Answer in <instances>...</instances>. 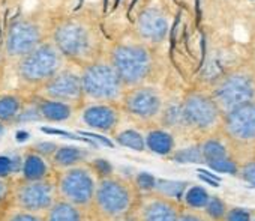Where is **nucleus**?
<instances>
[{"instance_id": "f257e3e1", "label": "nucleus", "mask_w": 255, "mask_h": 221, "mask_svg": "<svg viewBox=\"0 0 255 221\" xmlns=\"http://www.w3.org/2000/svg\"><path fill=\"white\" fill-rule=\"evenodd\" d=\"M137 190L126 179L110 176L99 179L95 190L93 208L105 220H117L131 214L137 205Z\"/></svg>"}, {"instance_id": "f03ea898", "label": "nucleus", "mask_w": 255, "mask_h": 221, "mask_svg": "<svg viewBox=\"0 0 255 221\" xmlns=\"http://www.w3.org/2000/svg\"><path fill=\"white\" fill-rule=\"evenodd\" d=\"M62 65L63 56L56 45L39 44L30 53L18 59L17 75L21 83L41 87L62 69Z\"/></svg>"}, {"instance_id": "7ed1b4c3", "label": "nucleus", "mask_w": 255, "mask_h": 221, "mask_svg": "<svg viewBox=\"0 0 255 221\" xmlns=\"http://www.w3.org/2000/svg\"><path fill=\"white\" fill-rule=\"evenodd\" d=\"M84 98L96 102H117L122 99L125 86L111 63L93 62L80 74Z\"/></svg>"}, {"instance_id": "20e7f679", "label": "nucleus", "mask_w": 255, "mask_h": 221, "mask_svg": "<svg viewBox=\"0 0 255 221\" xmlns=\"http://www.w3.org/2000/svg\"><path fill=\"white\" fill-rule=\"evenodd\" d=\"M111 66L125 87L140 86L152 71V56L141 45L122 44L111 53Z\"/></svg>"}, {"instance_id": "39448f33", "label": "nucleus", "mask_w": 255, "mask_h": 221, "mask_svg": "<svg viewBox=\"0 0 255 221\" xmlns=\"http://www.w3.org/2000/svg\"><path fill=\"white\" fill-rule=\"evenodd\" d=\"M54 181L57 199L69 202L80 209L92 206L98 182L89 166L80 164L66 169Z\"/></svg>"}, {"instance_id": "423d86ee", "label": "nucleus", "mask_w": 255, "mask_h": 221, "mask_svg": "<svg viewBox=\"0 0 255 221\" xmlns=\"http://www.w3.org/2000/svg\"><path fill=\"white\" fill-rule=\"evenodd\" d=\"M11 199L15 209L42 215L57 199L56 181L51 178L42 181L20 179L12 187Z\"/></svg>"}, {"instance_id": "0eeeda50", "label": "nucleus", "mask_w": 255, "mask_h": 221, "mask_svg": "<svg viewBox=\"0 0 255 221\" xmlns=\"http://www.w3.org/2000/svg\"><path fill=\"white\" fill-rule=\"evenodd\" d=\"M255 98V81L243 71L225 75L213 90V101L222 112H230L234 107L251 102Z\"/></svg>"}, {"instance_id": "6e6552de", "label": "nucleus", "mask_w": 255, "mask_h": 221, "mask_svg": "<svg viewBox=\"0 0 255 221\" xmlns=\"http://www.w3.org/2000/svg\"><path fill=\"white\" fill-rule=\"evenodd\" d=\"M56 48L71 60H83L92 51V36L86 26L78 21H66L54 33Z\"/></svg>"}, {"instance_id": "1a4fd4ad", "label": "nucleus", "mask_w": 255, "mask_h": 221, "mask_svg": "<svg viewBox=\"0 0 255 221\" xmlns=\"http://www.w3.org/2000/svg\"><path fill=\"white\" fill-rule=\"evenodd\" d=\"M122 105L125 112L138 121H152L162 110L159 93L152 87L135 86L122 95Z\"/></svg>"}, {"instance_id": "9d476101", "label": "nucleus", "mask_w": 255, "mask_h": 221, "mask_svg": "<svg viewBox=\"0 0 255 221\" xmlns=\"http://www.w3.org/2000/svg\"><path fill=\"white\" fill-rule=\"evenodd\" d=\"M185 125L197 130H210L219 121L221 110L213 98L203 93H191L182 104Z\"/></svg>"}, {"instance_id": "9b49d317", "label": "nucleus", "mask_w": 255, "mask_h": 221, "mask_svg": "<svg viewBox=\"0 0 255 221\" xmlns=\"http://www.w3.org/2000/svg\"><path fill=\"white\" fill-rule=\"evenodd\" d=\"M39 89L44 98L62 101L74 107L81 104L84 99L81 77L80 74L71 69H60L54 77H51Z\"/></svg>"}, {"instance_id": "f8f14e48", "label": "nucleus", "mask_w": 255, "mask_h": 221, "mask_svg": "<svg viewBox=\"0 0 255 221\" xmlns=\"http://www.w3.org/2000/svg\"><path fill=\"white\" fill-rule=\"evenodd\" d=\"M41 44V30L33 23L12 20L6 32L5 51L8 57L20 59Z\"/></svg>"}, {"instance_id": "ddd939ff", "label": "nucleus", "mask_w": 255, "mask_h": 221, "mask_svg": "<svg viewBox=\"0 0 255 221\" xmlns=\"http://www.w3.org/2000/svg\"><path fill=\"white\" fill-rule=\"evenodd\" d=\"M225 130L239 143L255 142V102L251 101L227 112Z\"/></svg>"}, {"instance_id": "4468645a", "label": "nucleus", "mask_w": 255, "mask_h": 221, "mask_svg": "<svg viewBox=\"0 0 255 221\" xmlns=\"http://www.w3.org/2000/svg\"><path fill=\"white\" fill-rule=\"evenodd\" d=\"M83 122L101 133H114L120 124V110L114 102H96L83 110Z\"/></svg>"}, {"instance_id": "2eb2a0df", "label": "nucleus", "mask_w": 255, "mask_h": 221, "mask_svg": "<svg viewBox=\"0 0 255 221\" xmlns=\"http://www.w3.org/2000/svg\"><path fill=\"white\" fill-rule=\"evenodd\" d=\"M179 209L173 199L152 196L138 202L137 221H177Z\"/></svg>"}, {"instance_id": "dca6fc26", "label": "nucleus", "mask_w": 255, "mask_h": 221, "mask_svg": "<svg viewBox=\"0 0 255 221\" xmlns=\"http://www.w3.org/2000/svg\"><path fill=\"white\" fill-rule=\"evenodd\" d=\"M138 30L143 38L152 42H161L168 33V21L158 9H144L138 15Z\"/></svg>"}, {"instance_id": "f3484780", "label": "nucleus", "mask_w": 255, "mask_h": 221, "mask_svg": "<svg viewBox=\"0 0 255 221\" xmlns=\"http://www.w3.org/2000/svg\"><path fill=\"white\" fill-rule=\"evenodd\" d=\"M38 107V112L41 119L48 121V122H65L72 118L74 115V105L56 101V99H48V98H38L35 102Z\"/></svg>"}, {"instance_id": "a211bd4d", "label": "nucleus", "mask_w": 255, "mask_h": 221, "mask_svg": "<svg viewBox=\"0 0 255 221\" xmlns=\"http://www.w3.org/2000/svg\"><path fill=\"white\" fill-rule=\"evenodd\" d=\"M21 173L23 179L26 181H42L51 178V166L47 163V158L38 155L36 152L30 151L24 155L21 163Z\"/></svg>"}, {"instance_id": "6ab92c4d", "label": "nucleus", "mask_w": 255, "mask_h": 221, "mask_svg": "<svg viewBox=\"0 0 255 221\" xmlns=\"http://www.w3.org/2000/svg\"><path fill=\"white\" fill-rule=\"evenodd\" d=\"M42 217L44 221H84L83 209L62 199H56Z\"/></svg>"}, {"instance_id": "aec40b11", "label": "nucleus", "mask_w": 255, "mask_h": 221, "mask_svg": "<svg viewBox=\"0 0 255 221\" xmlns=\"http://www.w3.org/2000/svg\"><path fill=\"white\" fill-rule=\"evenodd\" d=\"M87 151L77 146H59L51 157V164L57 169L66 170L80 166L87 158Z\"/></svg>"}, {"instance_id": "412c9836", "label": "nucleus", "mask_w": 255, "mask_h": 221, "mask_svg": "<svg viewBox=\"0 0 255 221\" xmlns=\"http://www.w3.org/2000/svg\"><path fill=\"white\" fill-rule=\"evenodd\" d=\"M24 104L17 93H0V124H14Z\"/></svg>"}, {"instance_id": "4be33fe9", "label": "nucleus", "mask_w": 255, "mask_h": 221, "mask_svg": "<svg viewBox=\"0 0 255 221\" xmlns=\"http://www.w3.org/2000/svg\"><path fill=\"white\" fill-rule=\"evenodd\" d=\"M146 148L156 155H170L174 149V139L164 130H152L146 136Z\"/></svg>"}, {"instance_id": "5701e85b", "label": "nucleus", "mask_w": 255, "mask_h": 221, "mask_svg": "<svg viewBox=\"0 0 255 221\" xmlns=\"http://www.w3.org/2000/svg\"><path fill=\"white\" fill-rule=\"evenodd\" d=\"M114 140L117 145L131 149V151H135V152H144L146 151V140H144L143 134L137 130H132V128L117 133Z\"/></svg>"}, {"instance_id": "b1692460", "label": "nucleus", "mask_w": 255, "mask_h": 221, "mask_svg": "<svg viewBox=\"0 0 255 221\" xmlns=\"http://www.w3.org/2000/svg\"><path fill=\"white\" fill-rule=\"evenodd\" d=\"M186 187L188 184L186 182H182V181H168V179H156V185H155V190L167 197V199H182L185 191H186Z\"/></svg>"}, {"instance_id": "393cba45", "label": "nucleus", "mask_w": 255, "mask_h": 221, "mask_svg": "<svg viewBox=\"0 0 255 221\" xmlns=\"http://www.w3.org/2000/svg\"><path fill=\"white\" fill-rule=\"evenodd\" d=\"M201 154H203L204 163H207V164L212 163V161L228 157L225 146L219 140H213V139H210V140H207V142H204L201 145Z\"/></svg>"}, {"instance_id": "a878e982", "label": "nucleus", "mask_w": 255, "mask_h": 221, "mask_svg": "<svg viewBox=\"0 0 255 221\" xmlns=\"http://www.w3.org/2000/svg\"><path fill=\"white\" fill-rule=\"evenodd\" d=\"M173 161L179 164H200L204 163L203 154H201V146H191L186 149L177 151L173 157Z\"/></svg>"}, {"instance_id": "bb28decb", "label": "nucleus", "mask_w": 255, "mask_h": 221, "mask_svg": "<svg viewBox=\"0 0 255 221\" xmlns=\"http://www.w3.org/2000/svg\"><path fill=\"white\" fill-rule=\"evenodd\" d=\"M183 197H185L186 205H189L191 208L200 209V208H204L206 206V203H207V200H209L210 196L207 194V191L203 187L194 185V187H191L189 190L185 191Z\"/></svg>"}, {"instance_id": "cd10ccee", "label": "nucleus", "mask_w": 255, "mask_h": 221, "mask_svg": "<svg viewBox=\"0 0 255 221\" xmlns=\"http://www.w3.org/2000/svg\"><path fill=\"white\" fill-rule=\"evenodd\" d=\"M23 160L20 157H9V155H0V179H8L12 173L21 169Z\"/></svg>"}, {"instance_id": "c85d7f7f", "label": "nucleus", "mask_w": 255, "mask_h": 221, "mask_svg": "<svg viewBox=\"0 0 255 221\" xmlns=\"http://www.w3.org/2000/svg\"><path fill=\"white\" fill-rule=\"evenodd\" d=\"M204 209H206V214H207L212 220H215V221H219V220L225 218V214H227V206H225V203H224L219 197H216V196L209 197V200H207Z\"/></svg>"}, {"instance_id": "c756f323", "label": "nucleus", "mask_w": 255, "mask_h": 221, "mask_svg": "<svg viewBox=\"0 0 255 221\" xmlns=\"http://www.w3.org/2000/svg\"><path fill=\"white\" fill-rule=\"evenodd\" d=\"M162 121L167 127H179V125H185L183 121V113H182V105L179 104H171L165 108Z\"/></svg>"}, {"instance_id": "7c9ffc66", "label": "nucleus", "mask_w": 255, "mask_h": 221, "mask_svg": "<svg viewBox=\"0 0 255 221\" xmlns=\"http://www.w3.org/2000/svg\"><path fill=\"white\" fill-rule=\"evenodd\" d=\"M89 167H90L92 173L95 175V178H98V181L113 176V166L107 160H102V158L95 160V161H92V164Z\"/></svg>"}, {"instance_id": "2f4dec72", "label": "nucleus", "mask_w": 255, "mask_h": 221, "mask_svg": "<svg viewBox=\"0 0 255 221\" xmlns=\"http://www.w3.org/2000/svg\"><path fill=\"white\" fill-rule=\"evenodd\" d=\"M156 185V178L150 173H138L134 179V187L137 191L141 193H150L155 190Z\"/></svg>"}, {"instance_id": "473e14b6", "label": "nucleus", "mask_w": 255, "mask_h": 221, "mask_svg": "<svg viewBox=\"0 0 255 221\" xmlns=\"http://www.w3.org/2000/svg\"><path fill=\"white\" fill-rule=\"evenodd\" d=\"M207 166H209L212 170L218 172V173H230V175H236V173H237V166H236V163H234L230 157H225V158L212 161V163H209Z\"/></svg>"}, {"instance_id": "72a5a7b5", "label": "nucleus", "mask_w": 255, "mask_h": 221, "mask_svg": "<svg viewBox=\"0 0 255 221\" xmlns=\"http://www.w3.org/2000/svg\"><path fill=\"white\" fill-rule=\"evenodd\" d=\"M5 221H44V217L39 215V214H33V212L15 209L11 214H8V217L5 218Z\"/></svg>"}, {"instance_id": "f704fd0d", "label": "nucleus", "mask_w": 255, "mask_h": 221, "mask_svg": "<svg viewBox=\"0 0 255 221\" xmlns=\"http://www.w3.org/2000/svg\"><path fill=\"white\" fill-rule=\"evenodd\" d=\"M57 148H59V146H57L54 142H38V143H35V145L30 148V151L36 152L38 155H41V157H44V158H51Z\"/></svg>"}, {"instance_id": "c9c22d12", "label": "nucleus", "mask_w": 255, "mask_h": 221, "mask_svg": "<svg viewBox=\"0 0 255 221\" xmlns=\"http://www.w3.org/2000/svg\"><path fill=\"white\" fill-rule=\"evenodd\" d=\"M225 221H251V214L246 209L234 208L231 211H227Z\"/></svg>"}, {"instance_id": "e433bc0d", "label": "nucleus", "mask_w": 255, "mask_h": 221, "mask_svg": "<svg viewBox=\"0 0 255 221\" xmlns=\"http://www.w3.org/2000/svg\"><path fill=\"white\" fill-rule=\"evenodd\" d=\"M78 136H81V137H89V139H92L93 142L101 143V145H104V146H107V148H114V143H113L110 139H107V137H104V136H101V134L90 133V131H80Z\"/></svg>"}, {"instance_id": "4c0bfd02", "label": "nucleus", "mask_w": 255, "mask_h": 221, "mask_svg": "<svg viewBox=\"0 0 255 221\" xmlns=\"http://www.w3.org/2000/svg\"><path fill=\"white\" fill-rule=\"evenodd\" d=\"M12 187L9 185L8 179H0V208L3 206V203L11 197Z\"/></svg>"}, {"instance_id": "58836bf2", "label": "nucleus", "mask_w": 255, "mask_h": 221, "mask_svg": "<svg viewBox=\"0 0 255 221\" xmlns=\"http://www.w3.org/2000/svg\"><path fill=\"white\" fill-rule=\"evenodd\" d=\"M242 178L249 182V184H255V163H248L243 170H242Z\"/></svg>"}, {"instance_id": "ea45409f", "label": "nucleus", "mask_w": 255, "mask_h": 221, "mask_svg": "<svg viewBox=\"0 0 255 221\" xmlns=\"http://www.w3.org/2000/svg\"><path fill=\"white\" fill-rule=\"evenodd\" d=\"M198 176L206 184H209L212 187H219V178L216 175H212L210 172H206V170H198Z\"/></svg>"}, {"instance_id": "a19ab883", "label": "nucleus", "mask_w": 255, "mask_h": 221, "mask_svg": "<svg viewBox=\"0 0 255 221\" xmlns=\"http://www.w3.org/2000/svg\"><path fill=\"white\" fill-rule=\"evenodd\" d=\"M177 221H204V220L195 214H182V215H179Z\"/></svg>"}, {"instance_id": "79ce46f5", "label": "nucleus", "mask_w": 255, "mask_h": 221, "mask_svg": "<svg viewBox=\"0 0 255 221\" xmlns=\"http://www.w3.org/2000/svg\"><path fill=\"white\" fill-rule=\"evenodd\" d=\"M27 139H29V133H26V131H18L17 133V140L18 142H24Z\"/></svg>"}, {"instance_id": "37998d69", "label": "nucleus", "mask_w": 255, "mask_h": 221, "mask_svg": "<svg viewBox=\"0 0 255 221\" xmlns=\"http://www.w3.org/2000/svg\"><path fill=\"white\" fill-rule=\"evenodd\" d=\"M104 12H108V0H104Z\"/></svg>"}, {"instance_id": "c03bdc74", "label": "nucleus", "mask_w": 255, "mask_h": 221, "mask_svg": "<svg viewBox=\"0 0 255 221\" xmlns=\"http://www.w3.org/2000/svg\"><path fill=\"white\" fill-rule=\"evenodd\" d=\"M81 6H83V0H78V5L75 6V9H74V12H75V11H78V9H80Z\"/></svg>"}, {"instance_id": "a18cd8bd", "label": "nucleus", "mask_w": 255, "mask_h": 221, "mask_svg": "<svg viewBox=\"0 0 255 221\" xmlns=\"http://www.w3.org/2000/svg\"><path fill=\"white\" fill-rule=\"evenodd\" d=\"M119 3H120V0H114V5H113V11H116V9H117Z\"/></svg>"}, {"instance_id": "49530a36", "label": "nucleus", "mask_w": 255, "mask_h": 221, "mask_svg": "<svg viewBox=\"0 0 255 221\" xmlns=\"http://www.w3.org/2000/svg\"><path fill=\"white\" fill-rule=\"evenodd\" d=\"M5 133V125L3 124H0V136H2Z\"/></svg>"}, {"instance_id": "de8ad7c7", "label": "nucleus", "mask_w": 255, "mask_h": 221, "mask_svg": "<svg viewBox=\"0 0 255 221\" xmlns=\"http://www.w3.org/2000/svg\"><path fill=\"white\" fill-rule=\"evenodd\" d=\"M0 63H2V51H0Z\"/></svg>"}, {"instance_id": "09e8293b", "label": "nucleus", "mask_w": 255, "mask_h": 221, "mask_svg": "<svg viewBox=\"0 0 255 221\" xmlns=\"http://www.w3.org/2000/svg\"><path fill=\"white\" fill-rule=\"evenodd\" d=\"M0 81H2V75H0Z\"/></svg>"}]
</instances>
